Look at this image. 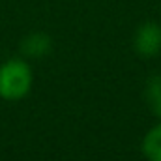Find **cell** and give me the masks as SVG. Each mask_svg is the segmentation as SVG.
I'll use <instances>...</instances> for the list:
<instances>
[{
  "instance_id": "3",
  "label": "cell",
  "mask_w": 161,
  "mask_h": 161,
  "mask_svg": "<svg viewBox=\"0 0 161 161\" xmlns=\"http://www.w3.org/2000/svg\"><path fill=\"white\" fill-rule=\"evenodd\" d=\"M53 41L45 32H32L21 41V53L28 58H43L51 53Z\"/></svg>"
},
{
  "instance_id": "5",
  "label": "cell",
  "mask_w": 161,
  "mask_h": 161,
  "mask_svg": "<svg viewBox=\"0 0 161 161\" xmlns=\"http://www.w3.org/2000/svg\"><path fill=\"white\" fill-rule=\"evenodd\" d=\"M144 96H146V103L152 109V113L161 118V75H154L146 82Z\"/></svg>"
},
{
  "instance_id": "2",
  "label": "cell",
  "mask_w": 161,
  "mask_h": 161,
  "mask_svg": "<svg viewBox=\"0 0 161 161\" xmlns=\"http://www.w3.org/2000/svg\"><path fill=\"white\" fill-rule=\"evenodd\" d=\"M135 51L144 58H154L161 53V26L154 21L142 23L133 38Z\"/></svg>"
},
{
  "instance_id": "1",
  "label": "cell",
  "mask_w": 161,
  "mask_h": 161,
  "mask_svg": "<svg viewBox=\"0 0 161 161\" xmlns=\"http://www.w3.org/2000/svg\"><path fill=\"white\" fill-rule=\"evenodd\" d=\"M34 84V71L25 58H9L0 64V97L6 101L25 99Z\"/></svg>"
},
{
  "instance_id": "4",
  "label": "cell",
  "mask_w": 161,
  "mask_h": 161,
  "mask_svg": "<svg viewBox=\"0 0 161 161\" xmlns=\"http://www.w3.org/2000/svg\"><path fill=\"white\" fill-rule=\"evenodd\" d=\"M141 150L146 161H161V120L146 131L141 142Z\"/></svg>"
}]
</instances>
